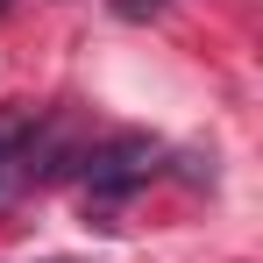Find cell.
<instances>
[{
  "label": "cell",
  "instance_id": "obj_1",
  "mask_svg": "<svg viewBox=\"0 0 263 263\" xmlns=\"http://www.w3.org/2000/svg\"><path fill=\"white\" fill-rule=\"evenodd\" d=\"M157 157H164V149H157L149 135H107V142H92L86 157H79V178H86L92 199H121L135 185H149Z\"/></svg>",
  "mask_w": 263,
  "mask_h": 263
},
{
  "label": "cell",
  "instance_id": "obj_3",
  "mask_svg": "<svg viewBox=\"0 0 263 263\" xmlns=\"http://www.w3.org/2000/svg\"><path fill=\"white\" fill-rule=\"evenodd\" d=\"M22 185H29V178H22V157H14V164H0V199H14Z\"/></svg>",
  "mask_w": 263,
  "mask_h": 263
},
{
  "label": "cell",
  "instance_id": "obj_4",
  "mask_svg": "<svg viewBox=\"0 0 263 263\" xmlns=\"http://www.w3.org/2000/svg\"><path fill=\"white\" fill-rule=\"evenodd\" d=\"M114 7H121V14L135 22V14H157V7H171V0H114Z\"/></svg>",
  "mask_w": 263,
  "mask_h": 263
},
{
  "label": "cell",
  "instance_id": "obj_2",
  "mask_svg": "<svg viewBox=\"0 0 263 263\" xmlns=\"http://www.w3.org/2000/svg\"><path fill=\"white\" fill-rule=\"evenodd\" d=\"M29 135H36V114L29 107H0V164H14Z\"/></svg>",
  "mask_w": 263,
  "mask_h": 263
}]
</instances>
